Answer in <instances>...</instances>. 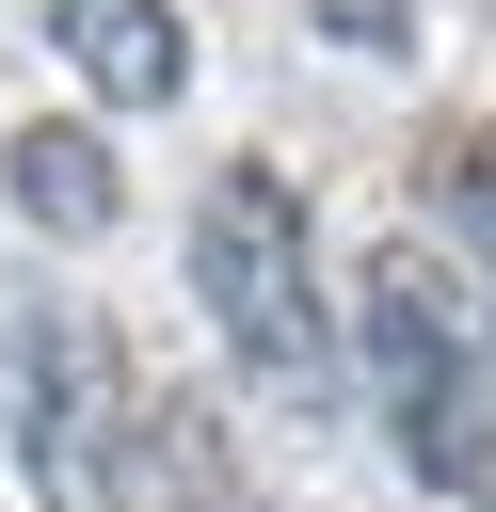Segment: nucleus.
I'll list each match as a JSON object with an SVG mask.
<instances>
[{
    "label": "nucleus",
    "mask_w": 496,
    "mask_h": 512,
    "mask_svg": "<svg viewBox=\"0 0 496 512\" xmlns=\"http://www.w3.org/2000/svg\"><path fill=\"white\" fill-rule=\"evenodd\" d=\"M32 16H48V48L80 64L96 112H160V96L192 80V16H176V0H32Z\"/></svg>",
    "instance_id": "nucleus-4"
},
{
    "label": "nucleus",
    "mask_w": 496,
    "mask_h": 512,
    "mask_svg": "<svg viewBox=\"0 0 496 512\" xmlns=\"http://www.w3.org/2000/svg\"><path fill=\"white\" fill-rule=\"evenodd\" d=\"M304 16H320L336 48H368V64H384V48H416V0H304Z\"/></svg>",
    "instance_id": "nucleus-7"
},
{
    "label": "nucleus",
    "mask_w": 496,
    "mask_h": 512,
    "mask_svg": "<svg viewBox=\"0 0 496 512\" xmlns=\"http://www.w3.org/2000/svg\"><path fill=\"white\" fill-rule=\"evenodd\" d=\"M16 464H32V512H128V352L96 320H16Z\"/></svg>",
    "instance_id": "nucleus-3"
},
{
    "label": "nucleus",
    "mask_w": 496,
    "mask_h": 512,
    "mask_svg": "<svg viewBox=\"0 0 496 512\" xmlns=\"http://www.w3.org/2000/svg\"><path fill=\"white\" fill-rule=\"evenodd\" d=\"M352 352L384 384V448L448 496V512H496V368H480V320L464 288L432 272V240H384L352 272Z\"/></svg>",
    "instance_id": "nucleus-1"
},
{
    "label": "nucleus",
    "mask_w": 496,
    "mask_h": 512,
    "mask_svg": "<svg viewBox=\"0 0 496 512\" xmlns=\"http://www.w3.org/2000/svg\"><path fill=\"white\" fill-rule=\"evenodd\" d=\"M416 192H432V224L464 240V272H496V112L432 128V144H416Z\"/></svg>",
    "instance_id": "nucleus-6"
},
{
    "label": "nucleus",
    "mask_w": 496,
    "mask_h": 512,
    "mask_svg": "<svg viewBox=\"0 0 496 512\" xmlns=\"http://www.w3.org/2000/svg\"><path fill=\"white\" fill-rule=\"evenodd\" d=\"M0 192H16L32 224H64V240H96V224L128 208V176H112V144H96V128H48V112H32L16 144H0Z\"/></svg>",
    "instance_id": "nucleus-5"
},
{
    "label": "nucleus",
    "mask_w": 496,
    "mask_h": 512,
    "mask_svg": "<svg viewBox=\"0 0 496 512\" xmlns=\"http://www.w3.org/2000/svg\"><path fill=\"white\" fill-rule=\"evenodd\" d=\"M192 304L224 320V352L288 400L336 384V288H320V240H304V192L272 160H224L192 192Z\"/></svg>",
    "instance_id": "nucleus-2"
}]
</instances>
